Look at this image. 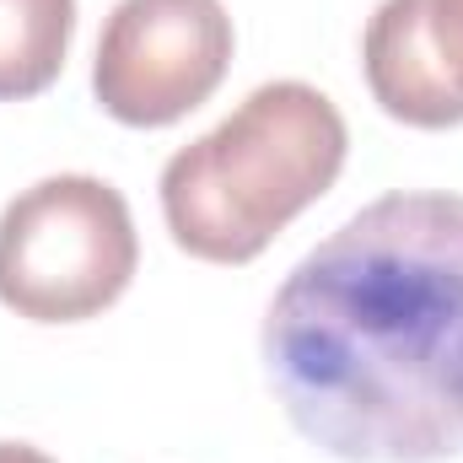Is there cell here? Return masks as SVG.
<instances>
[{
    "mask_svg": "<svg viewBox=\"0 0 463 463\" xmlns=\"http://www.w3.org/2000/svg\"><path fill=\"white\" fill-rule=\"evenodd\" d=\"M232 49L222 0H118L92 60L98 109L129 129H167L227 81Z\"/></svg>",
    "mask_w": 463,
    "mask_h": 463,
    "instance_id": "cell-4",
    "label": "cell"
},
{
    "mask_svg": "<svg viewBox=\"0 0 463 463\" xmlns=\"http://www.w3.org/2000/svg\"><path fill=\"white\" fill-rule=\"evenodd\" d=\"M361 71L388 118L463 124V0H383L361 33Z\"/></svg>",
    "mask_w": 463,
    "mask_h": 463,
    "instance_id": "cell-5",
    "label": "cell"
},
{
    "mask_svg": "<svg viewBox=\"0 0 463 463\" xmlns=\"http://www.w3.org/2000/svg\"><path fill=\"white\" fill-rule=\"evenodd\" d=\"M140 269L135 216L109 178L54 173L0 211V302L27 324H87Z\"/></svg>",
    "mask_w": 463,
    "mask_h": 463,
    "instance_id": "cell-3",
    "label": "cell"
},
{
    "mask_svg": "<svg viewBox=\"0 0 463 463\" xmlns=\"http://www.w3.org/2000/svg\"><path fill=\"white\" fill-rule=\"evenodd\" d=\"M76 0H0V103L49 92L71 60Z\"/></svg>",
    "mask_w": 463,
    "mask_h": 463,
    "instance_id": "cell-6",
    "label": "cell"
},
{
    "mask_svg": "<svg viewBox=\"0 0 463 463\" xmlns=\"http://www.w3.org/2000/svg\"><path fill=\"white\" fill-rule=\"evenodd\" d=\"M0 463H54V458L33 442H0Z\"/></svg>",
    "mask_w": 463,
    "mask_h": 463,
    "instance_id": "cell-7",
    "label": "cell"
},
{
    "mask_svg": "<svg viewBox=\"0 0 463 463\" xmlns=\"http://www.w3.org/2000/svg\"><path fill=\"white\" fill-rule=\"evenodd\" d=\"M350 151L345 114L307 81H264L162 167V222L205 264L259 259L318 205Z\"/></svg>",
    "mask_w": 463,
    "mask_h": 463,
    "instance_id": "cell-2",
    "label": "cell"
},
{
    "mask_svg": "<svg viewBox=\"0 0 463 463\" xmlns=\"http://www.w3.org/2000/svg\"><path fill=\"white\" fill-rule=\"evenodd\" d=\"M286 420L345 463L463 453V194L399 189L329 232L264 313Z\"/></svg>",
    "mask_w": 463,
    "mask_h": 463,
    "instance_id": "cell-1",
    "label": "cell"
}]
</instances>
